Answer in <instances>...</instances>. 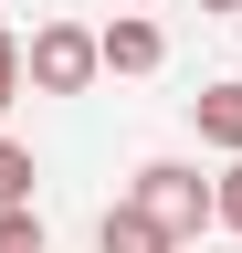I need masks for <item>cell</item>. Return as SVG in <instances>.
<instances>
[{"label":"cell","instance_id":"1","mask_svg":"<svg viewBox=\"0 0 242 253\" xmlns=\"http://www.w3.org/2000/svg\"><path fill=\"white\" fill-rule=\"evenodd\" d=\"M127 201H137L147 221H158V232H169L179 253H200V232L221 221V201H210V179L190 169V158H147V169L127 179Z\"/></svg>","mask_w":242,"mask_h":253},{"label":"cell","instance_id":"6","mask_svg":"<svg viewBox=\"0 0 242 253\" xmlns=\"http://www.w3.org/2000/svg\"><path fill=\"white\" fill-rule=\"evenodd\" d=\"M0 211H32V148L0 126Z\"/></svg>","mask_w":242,"mask_h":253},{"label":"cell","instance_id":"4","mask_svg":"<svg viewBox=\"0 0 242 253\" xmlns=\"http://www.w3.org/2000/svg\"><path fill=\"white\" fill-rule=\"evenodd\" d=\"M190 126H200V148H221V158H242V74H221V84H200V95H190Z\"/></svg>","mask_w":242,"mask_h":253},{"label":"cell","instance_id":"3","mask_svg":"<svg viewBox=\"0 0 242 253\" xmlns=\"http://www.w3.org/2000/svg\"><path fill=\"white\" fill-rule=\"evenodd\" d=\"M95 53H105V74H158V63H169V32L137 21V11H116V21L95 32Z\"/></svg>","mask_w":242,"mask_h":253},{"label":"cell","instance_id":"7","mask_svg":"<svg viewBox=\"0 0 242 253\" xmlns=\"http://www.w3.org/2000/svg\"><path fill=\"white\" fill-rule=\"evenodd\" d=\"M53 232H42V211H0V253H42Z\"/></svg>","mask_w":242,"mask_h":253},{"label":"cell","instance_id":"9","mask_svg":"<svg viewBox=\"0 0 242 253\" xmlns=\"http://www.w3.org/2000/svg\"><path fill=\"white\" fill-rule=\"evenodd\" d=\"M11 95H21V42L0 32V116H11Z\"/></svg>","mask_w":242,"mask_h":253},{"label":"cell","instance_id":"8","mask_svg":"<svg viewBox=\"0 0 242 253\" xmlns=\"http://www.w3.org/2000/svg\"><path fill=\"white\" fill-rule=\"evenodd\" d=\"M210 201H221V221H232V232H242V158H232V169H221V179H210Z\"/></svg>","mask_w":242,"mask_h":253},{"label":"cell","instance_id":"10","mask_svg":"<svg viewBox=\"0 0 242 253\" xmlns=\"http://www.w3.org/2000/svg\"><path fill=\"white\" fill-rule=\"evenodd\" d=\"M200 11H210V21H221V11H242V0H200Z\"/></svg>","mask_w":242,"mask_h":253},{"label":"cell","instance_id":"5","mask_svg":"<svg viewBox=\"0 0 242 253\" xmlns=\"http://www.w3.org/2000/svg\"><path fill=\"white\" fill-rule=\"evenodd\" d=\"M95 253H179V243H169V232H158L137 201H116V211L95 221Z\"/></svg>","mask_w":242,"mask_h":253},{"label":"cell","instance_id":"2","mask_svg":"<svg viewBox=\"0 0 242 253\" xmlns=\"http://www.w3.org/2000/svg\"><path fill=\"white\" fill-rule=\"evenodd\" d=\"M95 74H105V53H95L84 21H42L32 42H21V84H32V95H84Z\"/></svg>","mask_w":242,"mask_h":253}]
</instances>
